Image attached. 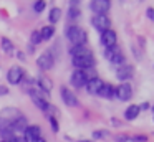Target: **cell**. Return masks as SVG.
I'll use <instances>...</instances> for the list:
<instances>
[{
  "instance_id": "30bf717a",
  "label": "cell",
  "mask_w": 154,
  "mask_h": 142,
  "mask_svg": "<svg viewBox=\"0 0 154 142\" xmlns=\"http://www.w3.org/2000/svg\"><path fill=\"white\" fill-rule=\"evenodd\" d=\"M20 116H23V114H20V112H18L15 107H5L4 111L0 112V119H2V121H5V122H8L10 125L14 124V122L17 121Z\"/></svg>"
},
{
  "instance_id": "cb8c5ba5",
  "label": "cell",
  "mask_w": 154,
  "mask_h": 142,
  "mask_svg": "<svg viewBox=\"0 0 154 142\" xmlns=\"http://www.w3.org/2000/svg\"><path fill=\"white\" fill-rule=\"evenodd\" d=\"M91 135H93L94 140H101V139H106L108 135H109V132L108 131H94Z\"/></svg>"
},
{
  "instance_id": "e0dca14e",
  "label": "cell",
  "mask_w": 154,
  "mask_h": 142,
  "mask_svg": "<svg viewBox=\"0 0 154 142\" xmlns=\"http://www.w3.org/2000/svg\"><path fill=\"white\" fill-rule=\"evenodd\" d=\"M98 96H101V98H104V99H113L114 98V88L111 84H106V83H104L103 88L98 92Z\"/></svg>"
},
{
  "instance_id": "f1b7e54d",
  "label": "cell",
  "mask_w": 154,
  "mask_h": 142,
  "mask_svg": "<svg viewBox=\"0 0 154 142\" xmlns=\"http://www.w3.org/2000/svg\"><path fill=\"white\" fill-rule=\"evenodd\" d=\"M146 15H147V18H149V20H152V22H154V8H147Z\"/></svg>"
},
{
  "instance_id": "4dcf8cb0",
  "label": "cell",
  "mask_w": 154,
  "mask_h": 142,
  "mask_svg": "<svg viewBox=\"0 0 154 142\" xmlns=\"http://www.w3.org/2000/svg\"><path fill=\"white\" fill-rule=\"evenodd\" d=\"M111 122H113V125H114V127H119V125H121V121H119V119H116V117H113V119H111Z\"/></svg>"
},
{
  "instance_id": "52a82bcc",
  "label": "cell",
  "mask_w": 154,
  "mask_h": 142,
  "mask_svg": "<svg viewBox=\"0 0 154 142\" xmlns=\"http://www.w3.org/2000/svg\"><path fill=\"white\" fill-rule=\"evenodd\" d=\"M91 23H93L94 28L100 30L101 33L106 32V30H109V26H111L109 17H106V15H94L93 20H91Z\"/></svg>"
},
{
  "instance_id": "5b68a950",
  "label": "cell",
  "mask_w": 154,
  "mask_h": 142,
  "mask_svg": "<svg viewBox=\"0 0 154 142\" xmlns=\"http://www.w3.org/2000/svg\"><path fill=\"white\" fill-rule=\"evenodd\" d=\"M53 65H55V58L51 56L50 51H45L43 55H40V56H38V59H37V66L40 69H43V71L51 69V68H53Z\"/></svg>"
},
{
  "instance_id": "7402d4cb",
  "label": "cell",
  "mask_w": 154,
  "mask_h": 142,
  "mask_svg": "<svg viewBox=\"0 0 154 142\" xmlns=\"http://www.w3.org/2000/svg\"><path fill=\"white\" fill-rule=\"evenodd\" d=\"M60 17H61V10L55 7V8L50 10V17H48V20H50V23H57L58 20H60Z\"/></svg>"
},
{
  "instance_id": "ba28073f",
  "label": "cell",
  "mask_w": 154,
  "mask_h": 142,
  "mask_svg": "<svg viewBox=\"0 0 154 142\" xmlns=\"http://www.w3.org/2000/svg\"><path fill=\"white\" fill-rule=\"evenodd\" d=\"M88 79L90 78H88L86 71L76 69V71H73V74H71V84H73V88H83V86H86Z\"/></svg>"
},
{
  "instance_id": "d6a6232c",
  "label": "cell",
  "mask_w": 154,
  "mask_h": 142,
  "mask_svg": "<svg viewBox=\"0 0 154 142\" xmlns=\"http://www.w3.org/2000/svg\"><path fill=\"white\" fill-rule=\"evenodd\" d=\"M33 142H47V140H45V139L43 137H38V139H35V140Z\"/></svg>"
},
{
  "instance_id": "f546056e",
  "label": "cell",
  "mask_w": 154,
  "mask_h": 142,
  "mask_svg": "<svg viewBox=\"0 0 154 142\" xmlns=\"http://www.w3.org/2000/svg\"><path fill=\"white\" fill-rule=\"evenodd\" d=\"M17 58L20 59V61H25V59H27V56H25L23 51H17Z\"/></svg>"
},
{
  "instance_id": "44dd1931",
  "label": "cell",
  "mask_w": 154,
  "mask_h": 142,
  "mask_svg": "<svg viewBox=\"0 0 154 142\" xmlns=\"http://www.w3.org/2000/svg\"><path fill=\"white\" fill-rule=\"evenodd\" d=\"M90 51H91V50H90V48H86V45H85V46H71V50H70L71 56L85 55V53H90Z\"/></svg>"
},
{
  "instance_id": "603a6c76",
  "label": "cell",
  "mask_w": 154,
  "mask_h": 142,
  "mask_svg": "<svg viewBox=\"0 0 154 142\" xmlns=\"http://www.w3.org/2000/svg\"><path fill=\"white\" fill-rule=\"evenodd\" d=\"M42 41H43V40H42V36H40V30H35L30 36V43L32 45H38V43H42Z\"/></svg>"
},
{
  "instance_id": "484cf974",
  "label": "cell",
  "mask_w": 154,
  "mask_h": 142,
  "mask_svg": "<svg viewBox=\"0 0 154 142\" xmlns=\"http://www.w3.org/2000/svg\"><path fill=\"white\" fill-rule=\"evenodd\" d=\"M68 18L70 20H78L80 18V8H70L68 10Z\"/></svg>"
},
{
  "instance_id": "7a4b0ae2",
  "label": "cell",
  "mask_w": 154,
  "mask_h": 142,
  "mask_svg": "<svg viewBox=\"0 0 154 142\" xmlns=\"http://www.w3.org/2000/svg\"><path fill=\"white\" fill-rule=\"evenodd\" d=\"M75 68L81 69V71H86V69L93 68L94 66V58H93V53H85V55H78V56H73L71 58Z\"/></svg>"
},
{
  "instance_id": "4316f807",
  "label": "cell",
  "mask_w": 154,
  "mask_h": 142,
  "mask_svg": "<svg viewBox=\"0 0 154 142\" xmlns=\"http://www.w3.org/2000/svg\"><path fill=\"white\" fill-rule=\"evenodd\" d=\"M48 121H50V124H51V129H53V132H58L60 125H58V122H57V117H55V116H48Z\"/></svg>"
},
{
  "instance_id": "d590c367",
  "label": "cell",
  "mask_w": 154,
  "mask_h": 142,
  "mask_svg": "<svg viewBox=\"0 0 154 142\" xmlns=\"http://www.w3.org/2000/svg\"><path fill=\"white\" fill-rule=\"evenodd\" d=\"M0 142H5V140H0Z\"/></svg>"
},
{
  "instance_id": "9a60e30c",
  "label": "cell",
  "mask_w": 154,
  "mask_h": 142,
  "mask_svg": "<svg viewBox=\"0 0 154 142\" xmlns=\"http://www.w3.org/2000/svg\"><path fill=\"white\" fill-rule=\"evenodd\" d=\"M103 84H104V83L101 81L100 78H90V79H88V83H86V89H88L90 94H98L100 89L103 88Z\"/></svg>"
},
{
  "instance_id": "d4e9b609",
  "label": "cell",
  "mask_w": 154,
  "mask_h": 142,
  "mask_svg": "<svg viewBox=\"0 0 154 142\" xmlns=\"http://www.w3.org/2000/svg\"><path fill=\"white\" fill-rule=\"evenodd\" d=\"M45 7H47V2H43V0H37L35 5H33V10L37 13H40V12H43V10H45Z\"/></svg>"
},
{
  "instance_id": "1f68e13d",
  "label": "cell",
  "mask_w": 154,
  "mask_h": 142,
  "mask_svg": "<svg viewBox=\"0 0 154 142\" xmlns=\"http://www.w3.org/2000/svg\"><path fill=\"white\" fill-rule=\"evenodd\" d=\"M146 109H149V102H143L139 106V111H146Z\"/></svg>"
},
{
  "instance_id": "ac0fdd59",
  "label": "cell",
  "mask_w": 154,
  "mask_h": 142,
  "mask_svg": "<svg viewBox=\"0 0 154 142\" xmlns=\"http://www.w3.org/2000/svg\"><path fill=\"white\" fill-rule=\"evenodd\" d=\"M139 106H136V104H131L129 107L126 109V111H124V117L128 119V121H134V119L137 117V116H139Z\"/></svg>"
},
{
  "instance_id": "e575fe53",
  "label": "cell",
  "mask_w": 154,
  "mask_h": 142,
  "mask_svg": "<svg viewBox=\"0 0 154 142\" xmlns=\"http://www.w3.org/2000/svg\"><path fill=\"white\" fill-rule=\"evenodd\" d=\"M152 112H154V106H152Z\"/></svg>"
},
{
  "instance_id": "5bb4252c",
  "label": "cell",
  "mask_w": 154,
  "mask_h": 142,
  "mask_svg": "<svg viewBox=\"0 0 154 142\" xmlns=\"http://www.w3.org/2000/svg\"><path fill=\"white\" fill-rule=\"evenodd\" d=\"M101 43L104 45V48H111L116 45V33L113 30H106L101 33Z\"/></svg>"
},
{
  "instance_id": "277c9868",
  "label": "cell",
  "mask_w": 154,
  "mask_h": 142,
  "mask_svg": "<svg viewBox=\"0 0 154 142\" xmlns=\"http://www.w3.org/2000/svg\"><path fill=\"white\" fill-rule=\"evenodd\" d=\"M114 96H116L119 101H129L133 98V88H131L128 83H121L116 89H114Z\"/></svg>"
},
{
  "instance_id": "83f0119b",
  "label": "cell",
  "mask_w": 154,
  "mask_h": 142,
  "mask_svg": "<svg viewBox=\"0 0 154 142\" xmlns=\"http://www.w3.org/2000/svg\"><path fill=\"white\" fill-rule=\"evenodd\" d=\"M5 94H8V88L4 84H0V96H5Z\"/></svg>"
},
{
  "instance_id": "9c48e42d",
  "label": "cell",
  "mask_w": 154,
  "mask_h": 142,
  "mask_svg": "<svg viewBox=\"0 0 154 142\" xmlns=\"http://www.w3.org/2000/svg\"><path fill=\"white\" fill-rule=\"evenodd\" d=\"M60 94H61V99H63V102L66 106H70V107H76L78 106V98L66 88V86H61L60 88Z\"/></svg>"
},
{
  "instance_id": "d6986e66",
  "label": "cell",
  "mask_w": 154,
  "mask_h": 142,
  "mask_svg": "<svg viewBox=\"0 0 154 142\" xmlns=\"http://www.w3.org/2000/svg\"><path fill=\"white\" fill-rule=\"evenodd\" d=\"M2 50H4V53L5 55H8V56H12L15 53V46H14V43H12V40L10 38H2Z\"/></svg>"
},
{
  "instance_id": "8fae6325",
  "label": "cell",
  "mask_w": 154,
  "mask_h": 142,
  "mask_svg": "<svg viewBox=\"0 0 154 142\" xmlns=\"http://www.w3.org/2000/svg\"><path fill=\"white\" fill-rule=\"evenodd\" d=\"M7 79H8L10 84H18V83L23 79V68H20V66H12V68L8 69Z\"/></svg>"
},
{
  "instance_id": "3957f363",
  "label": "cell",
  "mask_w": 154,
  "mask_h": 142,
  "mask_svg": "<svg viewBox=\"0 0 154 142\" xmlns=\"http://www.w3.org/2000/svg\"><path fill=\"white\" fill-rule=\"evenodd\" d=\"M104 56H106V59H109L111 63H114V65H123L124 63V55H123V51H121V48L118 45L104 50Z\"/></svg>"
},
{
  "instance_id": "836d02e7",
  "label": "cell",
  "mask_w": 154,
  "mask_h": 142,
  "mask_svg": "<svg viewBox=\"0 0 154 142\" xmlns=\"http://www.w3.org/2000/svg\"><path fill=\"white\" fill-rule=\"evenodd\" d=\"M78 142H91V140H78Z\"/></svg>"
},
{
  "instance_id": "2e32d148",
  "label": "cell",
  "mask_w": 154,
  "mask_h": 142,
  "mask_svg": "<svg viewBox=\"0 0 154 142\" xmlns=\"http://www.w3.org/2000/svg\"><path fill=\"white\" fill-rule=\"evenodd\" d=\"M37 84H38V89H40L42 92H45V94H50V91L53 89V83H51V79L47 78V76H40V78L37 79Z\"/></svg>"
},
{
  "instance_id": "7c38bea8",
  "label": "cell",
  "mask_w": 154,
  "mask_h": 142,
  "mask_svg": "<svg viewBox=\"0 0 154 142\" xmlns=\"http://www.w3.org/2000/svg\"><path fill=\"white\" fill-rule=\"evenodd\" d=\"M23 137H25V140H32L33 142L35 139H38V137H42V129L38 127V125H27L25 127V131H23Z\"/></svg>"
},
{
  "instance_id": "8992f818",
  "label": "cell",
  "mask_w": 154,
  "mask_h": 142,
  "mask_svg": "<svg viewBox=\"0 0 154 142\" xmlns=\"http://www.w3.org/2000/svg\"><path fill=\"white\" fill-rule=\"evenodd\" d=\"M109 7H111L109 0H93V2H90V8L94 12V15H106Z\"/></svg>"
},
{
  "instance_id": "ffe728a7",
  "label": "cell",
  "mask_w": 154,
  "mask_h": 142,
  "mask_svg": "<svg viewBox=\"0 0 154 142\" xmlns=\"http://www.w3.org/2000/svg\"><path fill=\"white\" fill-rule=\"evenodd\" d=\"M53 33H55V28L51 25H47V26H43V28L40 30L42 40H50L51 36H53Z\"/></svg>"
},
{
  "instance_id": "6da1fadb",
  "label": "cell",
  "mask_w": 154,
  "mask_h": 142,
  "mask_svg": "<svg viewBox=\"0 0 154 142\" xmlns=\"http://www.w3.org/2000/svg\"><path fill=\"white\" fill-rule=\"evenodd\" d=\"M66 38L71 41L73 46H85V43L88 40V35L83 28H80L76 25H70L66 28Z\"/></svg>"
},
{
  "instance_id": "4fadbf2b",
  "label": "cell",
  "mask_w": 154,
  "mask_h": 142,
  "mask_svg": "<svg viewBox=\"0 0 154 142\" xmlns=\"http://www.w3.org/2000/svg\"><path fill=\"white\" fill-rule=\"evenodd\" d=\"M133 74H134V68L131 65H123L119 69L116 71V78L119 79V81H128L129 78H133Z\"/></svg>"
}]
</instances>
